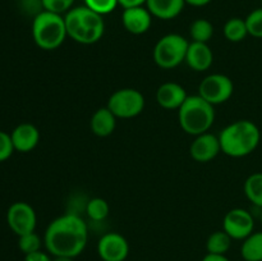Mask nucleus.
Instances as JSON below:
<instances>
[{"mask_svg": "<svg viewBox=\"0 0 262 261\" xmlns=\"http://www.w3.org/2000/svg\"><path fill=\"white\" fill-rule=\"evenodd\" d=\"M224 36L230 42H241L248 36L247 25L242 18H230L224 25Z\"/></svg>", "mask_w": 262, "mask_h": 261, "instance_id": "21", "label": "nucleus"}, {"mask_svg": "<svg viewBox=\"0 0 262 261\" xmlns=\"http://www.w3.org/2000/svg\"><path fill=\"white\" fill-rule=\"evenodd\" d=\"M107 107L117 118H135L145 109V96L136 89H120L109 97Z\"/></svg>", "mask_w": 262, "mask_h": 261, "instance_id": "7", "label": "nucleus"}, {"mask_svg": "<svg viewBox=\"0 0 262 261\" xmlns=\"http://www.w3.org/2000/svg\"><path fill=\"white\" fill-rule=\"evenodd\" d=\"M84 5L99 14L105 15L112 13L119 5L118 0H84Z\"/></svg>", "mask_w": 262, "mask_h": 261, "instance_id": "27", "label": "nucleus"}, {"mask_svg": "<svg viewBox=\"0 0 262 261\" xmlns=\"http://www.w3.org/2000/svg\"><path fill=\"white\" fill-rule=\"evenodd\" d=\"M41 246H42V241H41L40 235L35 232L27 233V234H23L18 237V247H19V250L25 255L40 251Z\"/></svg>", "mask_w": 262, "mask_h": 261, "instance_id": "25", "label": "nucleus"}, {"mask_svg": "<svg viewBox=\"0 0 262 261\" xmlns=\"http://www.w3.org/2000/svg\"><path fill=\"white\" fill-rule=\"evenodd\" d=\"M110 211L109 204L101 197L91 199L86 205V212L89 217L94 222H102L107 217Z\"/></svg>", "mask_w": 262, "mask_h": 261, "instance_id": "24", "label": "nucleus"}, {"mask_svg": "<svg viewBox=\"0 0 262 261\" xmlns=\"http://www.w3.org/2000/svg\"><path fill=\"white\" fill-rule=\"evenodd\" d=\"M234 92L232 79L225 74L214 73L205 77L199 86V95L211 105H219L228 101Z\"/></svg>", "mask_w": 262, "mask_h": 261, "instance_id": "8", "label": "nucleus"}, {"mask_svg": "<svg viewBox=\"0 0 262 261\" xmlns=\"http://www.w3.org/2000/svg\"><path fill=\"white\" fill-rule=\"evenodd\" d=\"M67 33L76 42L90 45L104 36L105 22L101 14L94 12L86 5L72 8L64 15Z\"/></svg>", "mask_w": 262, "mask_h": 261, "instance_id": "3", "label": "nucleus"}, {"mask_svg": "<svg viewBox=\"0 0 262 261\" xmlns=\"http://www.w3.org/2000/svg\"><path fill=\"white\" fill-rule=\"evenodd\" d=\"M91 130L99 137H107L112 135L117 125V117L109 107H100L94 113L91 118Z\"/></svg>", "mask_w": 262, "mask_h": 261, "instance_id": "18", "label": "nucleus"}, {"mask_svg": "<svg viewBox=\"0 0 262 261\" xmlns=\"http://www.w3.org/2000/svg\"><path fill=\"white\" fill-rule=\"evenodd\" d=\"M25 261H53V256L49 252H43V251L40 250L25 255Z\"/></svg>", "mask_w": 262, "mask_h": 261, "instance_id": "30", "label": "nucleus"}, {"mask_svg": "<svg viewBox=\"0 0 262 261\" xmlns=\"http://www.w3.org/2000/svg\"><path fill=\"white\" fill-rule=\"evenodd\" d=\"M189 35H191L192 40L196 42H209L210 38L214 35V26L211 22L205 18H200L192 22L191 27H189Z\"/></svg>", "mask_w": 262, "mask_h": 261, "instance_id": "23", "label": "nucleus"}, {"mask_svg": "<svg viewBox=\"0 0 262 261\" xmlns=\"http://www.w3.org/2000/svg\"><path fill=\"white\" fill-rule=\"evenodd\" d=\"M189 42L178 33L163 36L154 48V60L163 69H173L186 60Z\"/></svg>", "mask_w": 262, "mask_h": 261, "instance_id": "6", "label": "nucleus"}, {"mask_svg": "<svg viewBox=\"0 0 262 261\" xmlns=\"http://www.w3.org/2000/svg\"><path fill=\"white\" fill-rule=\"evenodd\" d=\"M245 194L255 206L262 209V173H253L246 179Z\"/></svg>", "mask_w": 262, "mask_h": 261, "instance_id": "22", "label": "nucleus"}, {"mask_svg": "<svg viewBox=\"0 0 262 261\" xmlns=\"http://www.w3.org/2000/svg\"><path fill=\"white\" fill-rule=\"evenodd\" d=\"M188 97L186 89L176 82L163 83L156 91V101L166 110H178Z\"/></svg>", "mask_w": 262, "mask_h": 261, "instance_id": "14", "label": "nucleus"}, {"mask_svg": "<svg viewBox=\"0 0 262 261\" xmlns=\"http://www.w3.org/2000/svg\"><path fill=\"white\" fill-rule=\"evenodd\" d=\"M241 255L245 261H262V232H253L243 240Z\"/></svg>", "mask_w": 262, "mask_h": 261, "instance_id": "19", "label": "nucleus"}, {"mask_svg": "<svg viewBox=\"0 0 262 261\" xmlns=\"http://www.w3.org/2000/svg\"><path fill=\"white\" fill-rule=\"evenodd\" d=\"M255 229V220L252 214L245 209H232L225 214L223 220V230L230 235L232 240L243 241L251 235Z\"/></svg>", "mask_w": 262, "mask_h": 261, "instance_id": "10", "label": "nucleus"}, {"mask_svg": "<svg viewBox=\"0 0 262 261\" xmlns=\"http://www.w3.org/2000/svg\"><path fill=\"white\" fill-rule=\"evenodd\" d=\"M14 150L18 153H30L40 142V132L31 123H20L10 133Z\"/></svg>", "mask_w": 262, "mask_h": 261, "instance_id": "15", "label": "nucleus"}, {"mask_svg": "<svg viewBox=\"0 0 262 261\" xmlns=\"http://www.w3.org/2000/svg\"><path fill=\"white\" fill-rule=\"evenodd\" d=\"M248 35L256 38H262V8L252 10L246 18Z\"/></svg>", "mask_w": 262, "mask_h": 261, "instance_id": "26", "label": "nucleus"}, {"mask_svg": "<svg viewBox=\"0 0 262 261\" xmlns=\"http://www.w3.org/2000/svg\"><path fill=\"white\" fill-rule=\"evenodd\" d=\"M152 22V14L147 8L141 7L125 8L122 14V23L128 32L133 35H142L147 32Z\"/></svg>", "mask_w": 262, "mask_h": 261, "instance_id": "13", "label": "nucleus"}, {"mask_svg": "<svg viewBox=\"0 0 262 261\" xmlns=\"http://www.w3.org/2000/svg\"><path fill=\"white\" fill-rule=\"evenodd\" d=\"M186 4L192 5V7H205L209 3H211V0H184Z\"/></svg>", "mask_w": 262, "mask_h": 261, "instance_id": "33", "label": "nucleus"}, {"mask_svg": "<svg viewBox=\"0 0 262 261\" xmlns=\"http://www.w3.org/2000/svg\"><path fill=\"white\" fill-rule=\"evenodd\" d=\"M68 36L66 20L61 14L41 10L32 22V37L36 45L42 50H55Z\"/></svg>", "mask_w": 262, "mask_h": 261, "instance_id": "5", "label": "nucleus"}, {"mask_svg": "<svg viewBox=\"0 0 262 261\" xmlns=\"http://www.w3.org/2000/svg\"><path fill=\"white\" fill-rule=\"evenodd\" d=\"M201 261H230L225 255H214V253H207Z\"/></svg>", "mask_w": 262, "mask_h": 261, "instance_id": "32", "label": "nucleus"}, {"mask_svg": "<svg viewBox=\"0 0 262 261\" xmlns=\"http://www.w3.org/2000/svg\"><path fill=\"white\" fill-rule=\"evenodd\" d=\"M178 120L182 129L191 136L209 132L215 120L214 105L200 95L188 96L178 109Z\"/></svg>", "mask_w": 262, "mask_h": 261, "instance_id": "4", "label": "nucleus"}, {"mask_svg": "<svg viewBox=\"0 0 262 261\" xmlns=\"http://www.w3.org/2000/svg\"><path fill=\"white\" fill-rule=\"evenodd\" d=\"M220 151H222V145H220L219 136L209 132L196 136L189 147V154L197 163H209L214 160Z\"/></svg>", "mask_w": 262, "mask_h": 261, "instance_id": "12", "label": "nucleus"}, {"mask_svg": "<svg viewBox=\"0 0 262 261\" xmlns=\"http://www.w3.org/2000/svg\"><path fill=\"white\" fill-rule=\"evenodd\" d=\"M260 219H261V223H262V210H261V215H260Z\"/></svg>", "mask_w": 262, "mask_h": 261, "instance_id": "35", "label": "nucleus"}, {"mask_svg": "<svg viewBox=\"0 0 262 261\" xmlns=\"http://www.w3.org/2000/svg\"><path fill=\"white\" fill-rule=\"evenodd\" d=\"M222 151L232 158H243L257 148L261 132L257 125L247 119H241L227 125L219 135Z\"/></svg>", "mask_w": 262, "mask_h": 261, "instance_id": "2", "label": "nucleus"}, {"mask_svg": "<svg viewBox=\"0 0 262 261\" xmlns=\"http://www.w3.org/2000/svg\"><path fill=\"white\" fill-rule=\"evenodd\" d=\"M7 222L10 230L19 237V235L35 232L37 217H36L35 210L30 204L18 201L10 205L8 209Z\"/></svg>", "mask_w": 262, "mask_h": 261, "instance_id": "9", "label": "nucleus"}, {"mask_svg": "<svg viewBox=\"0 0 262 261\" xmlns=\"http://www.w3.org/2000/svg\"><path fill=\"white\" fill-rule=\"evenodd\" d=\"M261 3H262V0H261Z\"/></svg>", "mask_w": 262, "mask_h": 261, "instance_id": "36", "label": "nucleus"}, {"mask_svg": "<svg viewBox=\"0 0 262 261\" xmlns=\"http://www.w3.org/2000/svg\"><path fill=\"white\" fill-rule=\"evenodd\" d=\"M184 0H147L146 8L150 10L152 17L159 19L169 20L178 17L183 10Z\"/></svg>", "mask_w": 262, "mask_h": 261, "instance_id": "17", "label": "nucleus"}, {"mask_svg": "<svg viewBox=\"0 0 262 261\" xmlns=\"http://www.w3.org/2000/svg\"><path fill=\"white\" fill-rule=\"evenodd\" d=\"M53 261H73V258L68 256H54Z\"/></svg>", "mask_w": 262, "mask_h": 261, "instance_id": "34", "label": "nucleus"}, {"mask_svg": "<svg viewBox=\"0 0 262 261\" xmlns=\"http://www.w3.org/2000/svg\"><path fill=\"white\" fill-rule=\"evenodd\" d=\"M186 61L192 71L205 72L211 67L214 61V54L206 42L192 41L187 49Z\"/></svg>", "mask_w": 262, "mask_h": 261, "instance_id": "16", "label": "nucleus"}, {"mask_svg": "<svg viewBox=\"0 0 262 261\" xmlns=\"http://www.w3.org/2000/svg\"><path fill=\"white\" fill-rule=\"evenodd\" d=\"M74 4V0H41V7L43 10L56 13V14H63L68 13Z\"/></svg>", "mask_w": 262, "mask_h": 261, "instance_id": "28", "label": "nucleus"}, {"mask_svg": "<svg viewBox=\"0 0 262 261\" xmlns=\"http://www.w3.org/2000/svg\"><path fill=\"white\" fill-rule=\"evenodd\" d=\"M119 5H122L123 8H133V7H141V5L146 4L147 0H118Z\"/></svg>", "mask_w": 262, "mask_h": 261, "instance_id": "31", "label": "nucleus"}, {"mask_svg": "<svg viewBox=\"0 0 262 261\" xmlns=\"http://www.w3.org/2000/svg\"><path fill=\"white\" fill-rule=\"evenodd\" d=\"M14 151V146H13L9 133L0 130V163L8 160Z\"/></svg>", "mask_w": 262, "mask_h": 261, "instance_id": "29", "label": "nucleus"}, {"mask_svg": "<svg viewBox=\"0 0 262 261\" xmlns=\"http://www.w3.org/2000/svg\"><path fill=\"white\" fill-rule=\"evenodd\" d=\"M89 241V228L79 215L68 212L54 219L43 235V245L51 256L77 257Z\"/></svg>", "mask_w": 262, "mask_h": 261, "instance_id": "1", "label": "nucleus"}, {"mask_svg": "<svg viewBox=\"0 0 262 261\" xmlns=\"http://www.w3.org/2000/svg\"><path fill=\"white\" fill-rule=\"evenodd\" d=\"M97 253L102 261H125L129 255V243L119 233H106L97 242Z\"/></svg>", "mask_w": 262, "mask_h": 261, "instance_id": "11", "label": "nucleus"}, {"mask_svg": "<svg viewBox=\"0 0 262 261\" xmlns=\"http://www.w3.org/2000/svg\"><path fill=\"white\" fill-rule=\"evenodd\" d=\"M232 245V238L224 230H217L210 234L207 238L206 248L207 253H214V255H225L229 251Z\"/></svg>", "mask_w": 262, "mask_h": 261, "instance_id": "20", "label": "nucleus"}]
</instances>
